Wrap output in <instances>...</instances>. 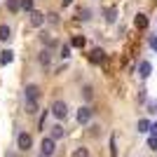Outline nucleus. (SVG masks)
I'll use <instances>...</instances> for the list:
<instances>
[{
	"instance_id": "9d476101",
	"label": "nucleus",
	"mask_w": 157,
	"mask_h": 157,
	"mask_svg": "<svg viewBox=\"0 0 157 157\" xmlns=\"http://www.w3.org/2000/svg\"><path fill=\"white\" fill-rule=\"evenodd\" d=\"M63 134H66V129H63L61 124H54V127H49V136H52L54 141H59V138L63 136Z\"/></svg>"
},
{
	"instance_id": "f3484780",
	"label": "nucleus",
	"mask_w": 157,
	"mask_h": 157,
	"mask_svg": "<svg viewBox=\"0 0 157 157\" xmlns=\"http://www.w3.org/2000/svg\"><path fill=\"white\" fill-rule=\"evenodd\" d=\"M7 10H10V12L21 10V0H7Z\"/></svg>"
},
{
	"instance_id": "412c9836",
	"label": "nucleus",
	"mask_w": 157,
	"mask_h": 157,
	"mask_svg": "<svg viewBox=\"0 0 157 157\" xmlns=\"http://www.w3.org/2000/svg\"><path fill=\"white\" fill-rule=\"evenodd\" d=\"M110 155L117 157V148H115V136H110Z\"/></svg>"
},
{
	"instance_id": "bb28decb",
	"label": "nucleus",
	"mask_w": 157,
	"mask_h": 157,
	"mask_svg": "<svg viewBox=\"0 0 157 157\" xmlns=\"http://www.w3.org/2000/svg\"><path fill=\"white\" fill-rule=\"evenodd\" d=\"M42 42H45V45H47V42L52 45V38H49V33H42Z\"/></svg>"
},
{
	"instance_id": "dca6fc26",
	"label": "nucleus",
	"mask_w": 157,
	"mask_h": 157,
	"mask_svg": "<svg viewBox=\"0 0 157 157\" xmlns=\"http://www.w3.org/2000/svg\"><path fill=\"white\" fill-rule=\"evenodd\" d=\"M85 42H87L85 35H73V40H71V45H73V47H85Z\"/></svg>"
},
{
	"instance_id": "2eb2a0df",
	"label": "nucleus",
	"mask_w": 157,
	"mask_h": 157,
	"mask_svg": "<svg viewBox=\"0 0 157 157\" xmlns=\"http://www.w3.org/2000/svg\"><path fill=\"white\" fill-rule=\"evenodd\" d=\"M49 61H52V52L42 49V52H40V63H42V66H49Z\"/></svg>"
},
{
	"instance_id": "cd10ccee",
	"label": "nucleus",
	"mask_w": 157,
	"mask_h": 157,
	"mask_svg": "<svg viewBox=\"0 0 157 157\" xmlns=\"http://www.w3.org/2000/svg\"><path fill=\"white\" fill-rule=\"evenodd\" d=\"M150 47H152V49L157 52V38H150Z\"/></svg>"
},
{
	"instance_id": "f8f14e48",
	"label": "nucleus",
	"mask_w": 157,
	"mask_h": 157,
	"mask_svg": "<svg viewBox=\"0 0 157 157\" xmlns=\"http://www.w3.org/2000/svg\"><path fill=\"white\" fill-rule=\"evenodd\" d=\"M12 61H14V52H12V49H5L2 56H0V63L7 66V63H12Z\"/></svg>"
},
{
	"instance_id": "f257e3e1",
	"label": "nucleus",
	"mask_w": 157,
	"mask_h": 157,
	"mask_svg": "<svg viewBox=\"0 0 157 157\" xmlns=\"http://www.w3.org/2000/svg\"><path fill=\"white\" fill-rule=\"evenodd\" d=\"M17 145H19L21 152H28L33 148V136L28 131H19V134H17Z\"/></svg>"
},
{
	"instance_id": "4be33fe9",
	"label": "nucleus",
	"mask_w": 157,
	"mask_h": 157,
	"mask_svg": "<svg viewBox=\"0 0 157 157\" xmlns=\"http://www.w3.org/2000/svg\"><path fill=\"white\" fill-rule=\"evenodd\" d=\"M148 148H150V150H157V138H155V136L148 138Z\"/></svg>"
},
{
	"instance_id": "6ab92c4d",
	"label": "nucleus",
	"mask_w": 157,
	"mask_h": 157,
	"mask_svg": "<svg viewBox=\"0 0 157 157\" xmlns=\"http://www.w3.org/2000/svg\"><path fill=\"white\" fill-rule=\"evenodd\" d=\"M73 157H89V150L87 148H78V150L73 152Z\"/></svg>"
},
{
	"instance_id": "c85d7f7f",
	"label": "nucleus",
	"mask_w": 157,
	"mask_h": 157,
	"mask_svg": "<svg viewBox=\"0 0 157 157\" xmlns=\"http://www.w3.org/2000/svg\"><path fill=\"white\" fill-rule=\"evenodd\" d=\"M71 2H73V0H63V5H66V7H68V5H71Z\"/></svg>"
},
{
	"instance_id": "b1692460",
	"label": "nucleus",
	"mask_w": 157,
	"mask_h": 157,
	"mask_svg": "<svg viewBox=\"0 0 157 157\" xmlns=\"http://www.w3.org/2000/svg\"><path fill=\"white\" fill-rule=\"evenodd\" d=\"M82 96L89 101V98H92V87H85V89H82Z\"/></svg>"
},
{
	"instance_id": "4468645a",
	"label": "nucleus",
	"mask_w": 157,
	"mask_h": 157,
	"mask_svg": "<svg viewBox=\"0 0 157 157\" xmlns=\"http://www.w3.org/2000/svg\"><path fill=\"white\" fill-rule=\"evenodd\" d=\"M10 38H12V31H10V26H5V24H2V26H0V40H2V42H7Z\"/></svg>"
},
{
	"instance_id": "393cba45",
	"label": "nucleus",
	"mask_w": 157,
	"mask_h": 157,
	"mask_svg": "<svg viewBox=\"0 0 157 157\" xmlns=\"http://www.w3.org/2000/svg\"><path fill=\"white\" fill-rule=\"evenodd\" d=\"M89 17H92L89 10H80V19H89Z\"/></svg>"
},
{
	"instance_id": "aec40b11",
	"label": "nucleus",
	"mask_w": 157,
	"mask_h": 157,
	"mask_svg": "<svg viewBox=\"0 0 157 157\" xmlns=\"http://www.w3.org/2000/svg\"><path fill=\"white\" fill-rule=\"evenodd\" d=\"M21 10H26V12H33V0H21Z\"/></svg>"
},
{
	"instance_id": "5701e85b",
	"label": "nucleus",
	"mask_w": 157,
	"mask_h": 157,
	"mask_svg": "<svg viewBox=\"0 0 157 157\" xmlns=\"http://www.w3.org/2000/svg\"><path fill=\"white\" fill-rule=\"evenodd\" d=\"M68 54H71V47L63 45V47H61V56H63V59H68Z\"/></svg>"
},
{
	"instance_id": "ddd939ff",
	"label": "nucleus",
	"mask_w": 157,
	"mask_h": 157,
	"mask_svg": "<svg viewBox=\"0 0 157 157\" xmlns=\"http://www.w3.org/2000/svg\"><path fill=\"white\" fill-rule=\"evenodd\" d=\"M150 124H152V122H150V120H138V131H141V134H148V131H150Z\"/></svg>"
},
{
	"instance_id": "a211bd4d",
	"label": "nucleus",
	"mask_w": 157,
	"mask_h": 157,
	"mask_svg": "<svg viewBox=\"0 0 157 157\" xmlns=\"http://www.w3.org/2000/svg\"><path fill=\"white\" fill-rule=\"evenodd\" d=\"M26 113H38V101H26Z\"/></svg>"
},
{
	"instance_id": "423d86ee",
	"label": "nucleus",
	"mask_w": 157,
	"mask_h": 157,
	"mask_svg": "<svg viewBox=\"0 0 157 157\" xmlns=\"http://www.w3.org/2000/svg\"><path fill=\"white\" fill-rule=\"evenodd\" d=\"M28 21H31V26H33V28H38V26H42V21H45V14L38 12V10H33V12H28Z\"/></svg>"
},
{
	"instance_id": "39448f33",
	"label": "nucleus",
	"mask_w": 157,
	"mask_h": 157,
	"mask_svg": "<svg viewBox=\"0 0 157 157\" xmlns=\"http://www.w3.org/2000/svg\"><path fill=\"white\" fill-rule=\"evenodd\" d=\"M75 117H78L80 124H87V122L92 120V108H89V105H82V108H78V115H75Z\"/></svg>"
},
{
	"instance_id": "9b49d317",
	"label": "nucleus",
	"mask_w": 157,
	"mask_h": 157,
	"mask_svg": "<svg viewBox=\"0 0 157 157\" xmlns=\"http://www.w3.org/2000/svg\"><path fill=\"white\" fill-rule=\"evenodd\" d=\"M103 19L108 21V24H113V21L117 19V10H115V7H108V10H103Z\"/></svg>"
},
{
	"instance_id": "20e7f679",
	"label": "nucleus",
	"mask_w": 157,
	"mask_h": 157,
	"mask_svg": "<svg viewBox=\"0 0 157 157\" xmlns=\"http://www.w3.org/2000/svg\"><path fill=\"white\" fill-rule=\"evenodd\" d=\"M40 150H42V157H52L54 150H56V141H54L52 136H45V138H42V148H40Z\"/></svg>"
},
{
	"instance_id": "6e6552de",
	"label": "nucleus",
	"mask_w": 157,
	"mask_h": 157,
	"mask_svg": "<svg viewBox=\"0 0 157 157\" xmlns=\"http://www.w3.org/2000/svg\"><path fill=\"white\" fill-rule=\"evenodd\" d=\"M134 24H136V28L145 31V28H148V24H150V19H148V17H145V14L141 12V14H136V19H134Z\"/></svg>"
},
{
	"instance_id": "f03ea898",
	"label": "nucleus",
	"mask_w": 157,
	"mask_h": 157,
	"mask_svg": "<svg viewBox=\"0 0 157 157\" xmlns=\"http://www.w3.org/2000/svg\"><path fill=\"white\" fill-rule=\"evenodd\" d=\"M49 110H52V115L56 120H66V117H68V105H66L63 101H54Z\"/></svg>"
},
{
	"instance_id": "a878e982",
	"label": "nucleus",
	"mask_w": 157,
	"mask_h": 157,
	"mask_svg": "<svg viewBox=\"0 0 157 157\" xmlns=\"http://www.w3.org/2000/svg\"><path fill=\"white\" fill-rule=\"evenodd\" d=\"M150 136L157 138V122H152V124H150Z\"/></svg>"
},
{
	"instance_id": "1a4fd4ad",
	"label": "nucleus",
	"mask_w": 157,
	"mask_h": 157,
	"mask_svg": "<svg viewBox=\"0 0 157 157\" xmlns=\"http://www.w3.org/2000/svg\"><path fill=\"white\" fill-rule=\"evenodd\" d=\"M38 96H40L38 85H28L26 87V98H28V101H38Z\"/></svg>"
},
{
	"instance_id": "0eeeda50",
	"label": "nucleus",
	"mask_w": 157,
	"mask_h": 157,
	"mask_svg": "<svg viewBox=\"0 0 157 157\" xmlns=\"http://www.w3.org/2000/svg\"><path fill=\"white\" fill-rule=\"evenodd\" d=\"M150 73H152V66H150V61H141V63H138V75H141V78H150Z\"/></svg>"
},
{
	"instance_id": "7ed1b4c3",
	"label": "nucleus",
	"mask_w": 157,
	"mask_h": 157,
	"mask_svg": "<svg viewBox=\"0 0 157 157\" xmlns=\"http://www.w3.org/2000/svg\"><path fill=\"white\" fill-rule=\"evenodd\" d=\"M89 61H92V63H98V66H105L108 63V56H105V52L101 47H94L92 52H89Z\"/></svg>"
}]
</instances>
